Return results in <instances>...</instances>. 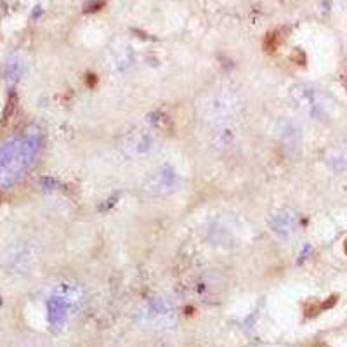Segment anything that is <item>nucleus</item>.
I'll return each instance as SVG.
<instances>
[{"label": "nucleus", "mask_w": 347, "mask_h": 347, "mask_svg": "<svg viewBox=\"0 0 347 347\" xmlns=\"http://www.w3.org/2000/svg\"><path fill=\"white\" fill-rule=\"evenodd\" d=\"M345 252H347V243H345Z\"/></svg>", "instance_id": "nucleus-9"}, {"label": "nucleus", "mask_w": 347, "mask_h": 347, "mask_svg": "<svg viewBox=\"0 0 347 347\" xmlns=\"http://www.w3.org/2000/svg\"><path fill=\"white\" fill-rule=\"evenodd\" d=\"M20 63L17 61H11L7 65V75L9 76H16V75H20Z\"/></svg>", "instance_id": "nucleus-8"}, {"label": "nucleus", "mask_w": 347, "mask_h": 347, "mask_svg": "<svg viewBox=\"0 0 347 347\" xmlns=\"http://www.w3.org/2000/svg\"><path fill=\"white\" fill-rule=\"evenodd\" d=\"M172 179L174 176L170 172H155L148 181V189L153 191V193L167 191L172 186Z\"/></svg>", "instance_id": "nucleus-6"}, {"label": "nucleus", "mask_w": 347, "mask_h": 347, "mask_svg": "<svg viewBox=\"0 0 347 347\" xmlns=\"http://www.w3.org/2000/svg\"><path fill=\"white\" fill-rule=\"evenodd\" d=\"M31 347H36V345H31Z\"/></svg>", "instance_id": "nucleus-10"}, {"label": "nucleus", "mask_w": 347, "mask_h": 347, "mask_svg": "<svg viewBox=\"0 0 347 347\" xmlns=\"http://www.w3.org/2000/svg\"><path fill=\"white\" fill-rule=\"evenodd\" d=\"M240 108H241L240 94L235 89H229L226 85L210 90L198 104L200 115L205 120L216 123H226L227 120H233L240 113Z\"/></svg>", "instance_id": "nucleus-2"}, {"label": "nucleus", "mask_w": 347, "mask_h": 347, "mask_svg": "<svg viewBox=\"0 0 347 347\" xmlns=\"http://www.w3.org/2000/svg\"><path fill=\"white\" fill-rule=\"evenodd\" d=\"M155 141L148 132H138V134L127 138V144L125 149L127 153L132 155V157H141V155H146L153 149Z\"/></svg>", "instance_id": "nucleus-5"}, {"label": "nucleus", "mask_w": 347, "mask_h": 347, "mask_svg": "<svg viewBox=\"0 0 347 347\" xmlns=\"http://www.w3.org/2000/svg\"><path fill=\"white\" fill-rule=\"evenodd\" d=\"M330 163L335 165L337 170H340V168L344 170V168H347V144H339L337 148H333Z\"/></svg>", "instance_id": "nucleus-7"}, {"label": "nucleus", "mask_w": 347, "mask_h": 347, "mask_svg": "<svg viewBox=\"0 0 347 347\" xmlns=\"http://www.w3.org/2000/svg\"><path fill=\"white\" fill-rule=\"evenodd\" d=\"M84 302L82 290L73 283L59 285L54 294L47 299V318L51 326H65L70 319L79 313Z\"/></svg>", "instance_id": "nucleus-3"}, {"label": "nucleus", "mask_w": 347, "mask_h": 347, "mask_svg": "<svg viewBox=\"0 0 347 347\" xmlns=\"http://www.w3.org/2000/svg\"><path fill=\"white\" fill-rule=\"evenodd\" d=\"M294 101L297 104V108L304 113V115L316 118V120H323V118L330 117L332 111V103L328 101V98H325L318 89L307 85H300L294 89Z\"/></svg>", "instance_id": "nucleus-4"}, {"label": "nucleus", "mask_w": 347, "mask_h": 347, "mask_svg": "<svg viewBox=\"0 0 347 347\" xmlns=\"http://www.w3.org/2000/svg\"><path fill=\"white\" fill-rule=\"evenodd\" d=\"M42 149L36 130H25L0 144V189L16 186L33 167Z\"/></svg>", "instance_id": "nucleus-1"}]
</instances>
